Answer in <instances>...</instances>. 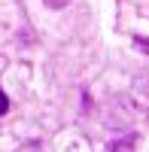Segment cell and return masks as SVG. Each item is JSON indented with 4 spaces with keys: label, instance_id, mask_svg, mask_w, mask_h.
<instances>
[{
    "label": "cell",
    "instance_id": "cell-1",
    "mask_svg": "<svg viewBox=\"0 0 149 152\" xmlns=\"http://www.w3.org/2000/svg\"><path fill=\"white\" fill-rule=\"evenodd\" d=\"M6 110H9V97H6L3 88H0V116H6Z\"/></svg>",
    "mask_w": 149,
    "mask_h": 152
},
{
    "label": "cell",
    "instance_id": "cell-2",
    "mask_svg": "<svg viewBox=\"0 0 149 152\" xmlns=\"http://www.w3.org/2000/svg\"><path fill=\"white\" fill-rule=\"evenodd\" d=\"M43 3H46V6H52V9H64L70 0H43Z\"/></svg>",
    "mask_w": 149,
    "mask_h": 152
}]
</instances>
